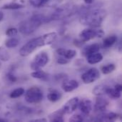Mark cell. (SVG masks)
Instances as JSON below:
<instances>
[{
    "label": "cell",
    "instance_id": "1",
    "mask_svg": "<svg viewBox=\"0 0 122 122\" xmlns=\"http://www.w3.org/2000/svg\"><path fill=\"white\" fill-rule=\"evenodd\" d=\"M57 37L56 32H50L45 34L41 36L34 38L29 41L19 50V54L21 56H27L34 52L37 48L47 46L53 44Z\"/></svg>",
    "mask_w": 122,
    "mask_h": 122
},
{
    "label": "cell",
    "instance_id": "2",
    "mask_svg": "<svg viewBox=\"0 0 122 122\" xmlns=\"http://www.w3.org/2000/svg\"><path fill=\"white\" fill-rule=\"evenodd\" d=\"M107 16V11L102 9H97L86 12L80 18V23L92 28L99 27Z\"/></svg>",
    "mask_w": 122,
    "mask_h": 122
},
{
    "label": "cell",
    "instance_id": "3",
    "mask_svg": "<svg viewBox=\"0 0 122 122\" xmlns=\"http://www.w3.org/2000/svg\"><path fill=\"white\" fill-rule=\"evenodd\" d=\"M46 21H48V19L43 15H34L30 19L22 21L19 24L18 30L24 35H29Z\"/></svg>",
    "mask_w": 122,
    "mask_h": 122
},
{
    "label": "cell",
    "instance_id": "4",
    "mask_svg": "<svg viewBox=\"0 0 122 122\" xmlns=\"http://www.w3.org/2000/svg\"><path fill=\"white\" fill-rule=\"evenodd\" d=\"M25 93V101L30 104H36L40 103L43 99V92L37 86L29 88Z\"/></svg>",
    "mask_w": 122,
    "mask_h": 122
},
{
    "label": "cell",
    "instance_id": "5",
    "mask_svg": "<svg viewBox=\"0 0 122 122\" xmlns=\"http://www.w3.org/2000/svg\"><path fill=\"white\" fill-rule=\"evenodd\" d=\"M49 61V56L47 53L44 51L39 52L35 56L34 60L31 63V68L34 71L41 69L48 64Z\"/></svg>",
    "mask_w": 122,
    "mask_h": 122
},
{
    "label": "cell",
    "instance_id": "6",
    "mask_svg": "<svg viewBox=\"0 0 122 122\" xmlns=\"http://www.w3.org/2000/svg\"><path fill=\"white\" fill-rule=\"evenodd\" d=\"M104 32L102 29H94L93 28L85 29L79 34V38L83 42L89 41L95 37H102Z\"/></svg>",
    "mask_w": 122,
    "mask_h": 122
},
{
    "label": "cell",
    "instance_id": "7",
    "mask_svg": "<svg viewBox=\"0 0 122 122\" xmlns=\"http://www.w3.org/2000/svg\"><path fill=\"white\" fill-rule=\"evenodd\" d=\"M75 11V7L72 5H65L59 7L56 11L52 14V19H61L63 18L71 16L74 14Z\"/></svg>",
    "mask_w": 122,
    "mask_h": 122
},
{
    "label": "cell",
    "instance_id": "8",
    "mask_svg": "<svg viewBox=\"0 0 122 122\" xmlns=\"http://www.w3.org/2000/svg\"><path fill=\"white\" fill-rule=\"evenodd\" d=\"M81 78L84 84H92L100 78V72L97 68H92L84 72Z\"/></svg>",
    "mask_w": 122,
    "mask_h": 122
},
{
    "label": "cell",
    "instance_id": "9",
    "mask_svg": "<svg viewBox=\"0 0 122 122\" xmlns=\"http://www.w3.org/2000/svg\"><path fill=\"white\" fill-rule=\"evenodd\" d=\"M79 99L78 97H74L67 101L64 105L62 107V109L64 112L65 114H71L74 113L76 108L78 107V104H79Z\"/></svg>",
    "mask_w": 122,
    "mask_h": 122
},
{
    "label": "cell",
    "instance_id": "10",
    "mask_svg": "<svg viewBox=\"0 0 122 122\" xmlns=\"http://www.w3.org/2000/svg\"><path fill=\"white\" fill-rule=\"evenodd\" d=\"M78 107L80 111L85 115H89L93 109L92 102L89 99H83L81 101L79 102Z\"/></svg>",
    "mask_w": 122,
    "mask_h": 122
},
{
    "label": "cell",
    "instance_id": "11",
    "mask_svg": "<svg viewBox=\"0 0 122 122\" xmlns=\"http://www.w3.org/2000/svg\"><path fill=\"white\" fill-rule=\"evenodd\" d=\"M109 104V102L107 99L102 97V96L98 97L96 99V102L94 104V109L96 112H104L107 110Z\"/></svg>",
    "mask_w": 122,
    "mask_h": 122
},
{
    "label": "cell",
    "instance_id": "12",
    "mask_svg": "<svg viewBox=\"0 0 122 122\" xmlns=\"http://www.w3.org/2000/svg\"><path fill=\"white\" fill-rule=\"evenodd\" d=\"M79 82L76 80H64L62 83V89L65 92H71L79 87Z\"/></svg>",
    "mask_w": 122,
    "mask_h": 122
},
{
    "label": "cell",
    "instance_id": "13",
    "mask_svg": "<svg viewBox=\"0 0 122 122\" xmlns=\"http://www.w3.org/2000/svg\"><path fill=\"white\" fill-rule=\"evenodd\" d=\"M64 112L62 109H58L56 112L50 114L48 117V119L50 122H64Z\"/></svg>",
    "mask_w": 122,
    "mask_h": 122
},
{
    "label": "cell",
    "instance_id": "14",
    "mask_svg": "<svg viewBox=\"0 0 122 122\" xmlns=\"http://www.w3.org/2000/svg\"><path fill=\"white\" fill-rule=\"evenodd\" d=\"M56 53L61 56L62 57L66 58V59H71L76 55V51L74 49H58L56 50Z\"/></svg>",
    "mask_w": 122,
    "mask_h": 122
},
{
    "label": "cell",
    "instance_id": "15",
    "mask_svg": "<svg viewBox=\"0 0 122 122\" xmlns=\"http://www.w3.org/2000/svg\"><path fill=\"white\" fill-rule=\"evenodd\" d=\"M86 57V60H87L88 63L90 64H95L99 63L103 59L102 54L101 53H99V51L93 53L92 54H89Z\"/></svg>",
    "mask_w": 122,
    "mask_h": 122
},
{
    "label": "cell",
    "instance_id": "16",
    "mask_svg": "<svg viewBox=\"0 0 122 122\" xmlns=\"http://www.w3.org/2000/svg\"><path fill=\"white\" fill-rule=\"evenodd\" d=\"M100 49V46L98 44H93L84 47L82 50V54L85 56H87L89 54H92L95 52H98Z\"/></svg>",
    "mask_w": 122,
    "mask_h": 122
},
{
    "label": "cell",
    "instance_id": "17",
    "mask_svg": "<svg viewBox=\"0 0 122 122\" xmlns=\"http://www.w3.org/2000/svg\"><path fill=\"white\" fill-rule=\"evenodd\" d=\"M61 94L57 90L55 89H51L49 91L48 95H47V99L51 102H56L59 100L61 99Z\"/></svg>",
    "mask_w": 122,
    "mask_h": 122
},
{
    "label": "cell",
    "instance_id": "18",
    "mask_svg": "<svg viewBox=\"0 0 122 122\" xmlns=\"http://www.w3.org/2000/svg\"><path fill=\"white\" fill-rule=\"evenodd\" d=\"M105 94H107L110 99H118L121 97L120 92L117 90L115 88H110L109 86L107 87L106 90Z\"/></svg>",
    "mask_w": 122,
    "mask_h": 122
},
{
    "label": "cell",
    "instance_id": "19",
    "mask_svg": "<svg viewBox=\"0 0 122 122\" xmlns=\"http://www.w3.org/2000/svg\"><path fill=\"white\" fill-rule=\"evenodd\" d=\"M31 77L37 79H41V80H46L48 77V74L45 73L44 71H41V69L34 71L33 72L31 73Z\"/></svg>",
    "mask_w": 122,
    "mask_h": 122
},
{
    "label": "cell",
    "instance_id": "20",
    "mask_svg": "<svg viewBox=\"0 0 122 122\" xmlns=\"http://www.w3.org/2000/svg\"><path fill=\"white\" fill-rule=\"evenodd\" d=\"M117 41V37L115 35H112L109 36L108 37H107L106 39H104V47L105 48H110L111 46H112Z\"/></svg>",
    "mask_w": 122,
    "mask_h": 122
},
{
    "label": "cell",
    "instance_id": "21",
    "mask_svg": "<svg viewBox=\"0 0 122 122\" xmlns=\"http://www.w3.org/2000/svg\"><path fill=\"white\" fill-rule=\"evenodd\" d=\"M107 87L108 86H107L106 85H98L94 87L92 91V93L97 97L103 96L104 94H105Z\"/></svg>",
    "mask_w": 122,
    "mask_h": 122
},
{
    "label": "cell",
    "instance_id": "22",
    "mask_svg": "<svg viewBox=\"0 0 122 122\" xmlns=\"http://www.w3.org/2000/svg\"><path fill=\"white\" fill-rule=\"evenodd\" d=\"M118 117V115L115 113H113V112H111V113H109V114H103L102 116H101V117L98 118V120L99 121H114L117 119Z\"/></svg>",
    "mask_w": 122,
    "mask_h": 122
},
{
    "label": "cell",
    "instance_id": "23",
    "mask_svg": "<svg viewBox=\"0 0 122 122\" xmlns=\"http://www.w3.org/2000/svg\"><path fill=\"white\" fill-rule=\"evenodd\" d=\"M24 5L20 4L19 3H16V2H10L8 4H6L2 6L1 9H11V10H14V9H19L21 8H23Z\"/></svg>",
    "mask_w": 122,
    "mask_h": 122
},
{
    "label": "cell",
    "instance_id": "24",
    "mask_svg": "<svg viewBox=\"0 0 122 122\" xmlns=\"http://www.w3.org/2000/svg\"><path fill=\"white\" fill-rule=\"evenodd\" d=\"M24 92H25L24 89H23L21 87V88H17V89H14V91H12L10 93L9 97L11 99H16V98H19V97H21L23 94H24Z\"/></svg>",
    "mask_w": 122,
    "mask_h": 122
},
{
    "label": "cell",
    "instance_id": "25",
    "mask_svg": "<svg viewBox=\"0 0 122 122\" xmlns=\"http://www.w3.org/2000/svg\"><path fill=\"white\" fill-rule=\"evenodd\" d=\"M10 59L9 51L4 47H0V60L2 61H7Z\"/></svg>",
    "mask_w": 122,
    "mask_h": 122
},
{
    "label": "cell",
    "instance_id": "26",
    "mask_svg": "<svg viewBox=\"0 0 122 122\" xmlns=\"http://www.w3.org/2000/svg\"><path fill=\"white\" fill-rule=\"evenodd\" d=\"M116 69V66L114 64H109L105 66H103L101 69L102 72L104 74H109L110 73H112V71H114Z\"/></svg>",
    "mask_w": 122,
    "mask_h": 122
},
{
    "label": "cell",
    "instance_id": "27",
    "mask_svg": "<svg viewBox=\"0 0 122 122\" xmlns=\"http://www.w3.org/2000/svg\"><path fill=\"white\" fill-rule=\"evenodd\" d=\"M19 41L16 38H11V39H9L6 41L5 42V46L7 47V48H9V49H11V48H14L16 46H18Z\"/></svg>",
    "mask_w": 122,
    "mask_h": 122
},
{
    "label": "cell",
    "instance_id": "28",
    "mask_svg": "<svg viewBox=\"0 0 122 122\" xmlns=\"http://www.w3.org/2000/svg\"><path fill=\"white\" fill-rule=\"evenodd\" d=\"M48 1H49V0H29L30 4L33 6L37 7V8L44 6Z\"/></svg>",
    "mask_w": 122,
    "mask_h": 122
},
{
    "label": "cell",
    "instance_id": "29",
    "mask_svg": "<svg viewBox=\"0 0 122 122\" xmlns=\"http://www.w3.org/2000/svg\"><path fill=\"white\" fill-rule=\"evenodd\" d=\"M18 34V29L16 28H9L6 31V35L7 36H14Z\"/></svg>",
    "mask_w": 122,
    "mask_h": 122
},
{
    "label": "cell",
    "instance_id": "30",
    "mask_svg": "<svg viewBox=\"0 0 122 122\" xmlns=\"http://www.w3.org/2000/svg\"><path fill=\"white\" fill-rule=\"evenodd\" d=\"M83 121H84V117L79 114L74 115L69 119V122H81Z\"/></svg>",
    "mask_w": 122,
    "mask_h": 122
},
{
    "label": "cell",
    "instance_id": "31",
    "mask_svg": "<svg viewBox=\"0 0 122 122\" xmlns=\"http://www.w3.org/2000/svg\"><path fill=\"white\" fill-rule=\"evenodd\" d=\"M6 79H8V81H9L10 82H16L17 80V78L12 74V73H8L6 74Z\"/></svg>",
    "mask_w": 122,
    "mask_h": 122
},
{
    "label": "cell",
    "instance_id": "32",
    "mask_svg": "<svg viewBox=\"0 0 122 122\" xmlns=\"http://www.w3.org/2000/svg\"><path fill=\"white\" fill-rule=\"evenodd\" d=\"M69 59H66V58L62 57V58L58 59L57 62H58V64H59L61 65H64V64H66L67 63H69Z\"/></svg>",
    "mask_w": 122,
    "mask_h": 122
},
{
    "label": "cell",
    "instance_id": "33",
    "mask_svg": "<svg viewBox=\"0 0 122 122\" xmlns=\"http://www.w3.org/2000/svg\"><path fill=\"white\" fill-rule=\"evenodd\" d=\"M114 88L117 89V90H118L119 92H122V86L121 84H117L115 86H114Z\"/></svg>",
    "mask_w": 122,
    "mask_h": 122
},
{
    "label": "cell",
    "instance_id": "34",
    "mask_svg": "<svg viewBox=\"0 0 122 122\" xmlns=\"http://www.w3.org/2000/svg\"><path fill=\"white\" fill-rule=\"evenodd\" d=\"M47 119H34V120H31V122H46Z\"/></svg>",
    "mask_w": 122,
    "mask_h": 122
},
{
    "label": "cell",
    "instance_id": "35",
    "mask_svg": "<svg viewBox=\"0 0 122 122\" xmlns=\"http://www.w3.org/2000/svg\"><path fill=\"white\" fill-rule=\"evenodd\" d=\"M84 1L87 4H92V3H94V0H84Z\"/></svg>",
    "mask_w": 122,
    "mask_h": 122
},
{
    "label": "cell",
    "instance_id": "36",
    "mask_svg": "<svg viewBox=\"0 0 122 122\" xmlns=\"http://www.w3.org/2000/svg\"><path fill=\"white\" fill-rule=\"evenodd\" d=\"M3 17H4V14H3V13L1 11H0V21L2 20Z\"/></svg>",
    "mask_w": 122,
    "mask_h": 122
},
{
    "label": "cell",
    "instance_id": "37",
    "mask_svg": "<svg viewBox=\"0 0 122 122\" xmlns=\"http://www.w3.org/2000/svg\"><path fill=\"white\" fill-rule=\"evenodd\" d=\"M1 62L0 61V68H1Z\"/></svg>",
    "mask_w": 122,
    "mask_h": 122
}]
</instances>
